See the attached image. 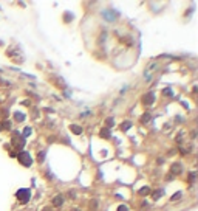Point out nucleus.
I'll return each instance as SVG.
<instances>
[{"mask_svg": "<svg viewBox=\"0 0 198 211\" xmlns=\"http://www.w3.org/2000/svg\"><path fill=\"white\" fill-rule=\"evenodd\" d=\"M15 197L20 203H28L29 199H31V190L29 188H20L17 193H15Z\"/></svg>", "mask_w": 198, "mask_h": 211, "instance_id": "7ed1b4c3", "label": "nucleus"}, {"mask_svg": "<svg viewBox=\"0 0 198 211\" xmlns=\"http://www.w3.org/2000/svg\"><path fill=\"white\" fill-rule=\"evenodd\" d=\"M181 194H183L181 191H178V193H175V196H172V200H177V199H180V197H181Z\"/></svg>", "mask_w": 198, "mask_h": 211, "instance_id": "a211bd4d", "label": "nucleus"}, {"mask_svg": "<svg viewBox=\"0 0 198 211\" xmlns=\"http://www.w3.org/2000/svg\"><path fill=\"white\" fill-rule=\"evenodd\" d=\"M29 134H31V127H25V130H23V132H22V135H23V137H25V138H26V137H28V135H29Z\"/></svg>", "mask_w": 198, "mask_h": 211, "instance_id": "2eb2a0df", "label": "nucleus"}, {"mask_svg": "<svg viewBox=\"0 0 198 211\" xmlns=\"http://www.w3.org/2000/svg\"><path fill=\"white\" fill-rule=\"evenodd\" d=\"M107 126H108V127H113V126H115L113 118H107Z\"/></svg>", "mask_w": 198, "mask_h": 211, "instance_id": "f3484780", "label": "nucleus"}, {"mask_svg": "<svg viewBox=\"0 0 198 211\" xmlns=\"http://www.w3.org/2000/svg\"><path fill=\"white\" fill-rule=\"evenodd\" d=\"M138 193H139V194H141V196H149V194H150V193H152V190H150V188H149V186H144V188H141V190H139V191H138Z\"/></svg>", "mask_w": 198, "mask_h": 211, "instance_id": "9b49d317", "label": "nucleus"}, {"mask_svg": "<svg viewBox=\"0 0 198 211\" xmlns=\"http://www.w3.org/2000/svg\"><path fill=\"white\" fill-rule=\"evenodd\" d=\"M43 160H45V151H40V152L37 154V162H39V163H43Z\"/></svg>", "mask_w": 198, "mask_h": 211, "instance_id": "ddd939ff", "label": "nucleus"}, {"mask_svg": "<svg viewBox=\"0 0 198 211\" xmlns=\"http://www.w3.org/2000/svg\"><path fill=\"white\" fill-rule=\"evenodd\" d=\"M163 95H164V96H172V90H170V89H164V90H163Z\"/></svg>", "mask_w": 198, "mask_h": 211, "instance_id": "dca6fc26", "label": "nucleus"}, {"mask_svg": "<svg viewBox=\"0 0 198 211\" xmlns=\"http://www.w3.org/2000/svg\"><path fill=\"white\" fill-rule=\"evenodd\" d=\"M22 106H29V101H22Z\"/></svg>", "mask_w": 198, "mask_h": 211, "instance_id": "aec40b11", "label": "nucleus"}, {"mask_svg": "<svg viewBox=\"0 0 198 211\" xmlns=\"http://www.w3.org/2000/svg\"><path fill=\"white\" fill-rule=\"evenodd\" d=\"M99 137H101V138H107V140H108V138L112 137V134H110V130H108L107 127H104V129L99 132Z\"/></svg>", "mask_w": 198, "mask_h": 211, "instance_id": "6e6552de", "label": "nucleus"}, {"mask_svg": "<svg viewBox=\"0 0 198 211\" xmlns=\"http://www.w3.org/2000/svg\"><path fill=\"white\" fill-rule=\"evenodd\" d=\"M118 16H119V14H118L115 9H112V8H108V9H104V11H102V17H104L107 22H115Z\"/></svg>", "mask_w": 198, "mask_h": 211, "instance_id": "20e7f679", "label": "nucleus"}, {"mask_svg": "<svg viewBox=\"0 0 198 211\" xmlns=\"http://www.w3.org/2000/svg\"><path fill=\"white\" fill-rule=\"evenodd\" d=\"M0 130H2V129H0Z\"/></svg>", "mask_w": 198, "mask_h": 211, "instance_id": "412c9836", "label": "nucleus"}, {"mask_svg": "<svg viewBox=\"0 0 198 211\" xmlns=\"http://www.w3.org/2000/svg\"><path fill=\"white\" fill-rule=\"evenodd\" d=\"M53 207H60L62 203H64V197H62V194H59V196H56L54 199H53Z\"/></svg>", "mask_w": 198, "mask_h": 211, "instance_id": "0eeeda50", "label": "nucleus"}, {"mask_svg": "<svg viewBox=\"0 0 198 211\" xmlns=\"http://www.w3.org/2000/svg\"><path fill=\"white\" fill-rule=\"evenodd\" d=\"M163 194H164V191H163V190H158V191H155V194H153V199L156 200V199H158L160 196L163 197Z\"/></svg>", "mask_w": 198, "mask_h": 211, "instance_id": "4468645a", "label": "nucleus"}, {"mask_svg": "<svg viewBox=\"0 0 198 211\" xmlns=\"http://www.w3.org/2000/svg\"><path fill=\"white\" fill-rule=\"evenodd\" d=\"M170 172H172V174H180V172H181V165H180V163L172 165V166H170Z\"/></svg>", "mask_w": 198, "mask_h": 211, "instance_id": "1a4fd4ad", "label": "nucleus"}, {"mask_svg": "<svg viewBox=\"0 0 198 211\" xmlns=\"http://www.w3.org/2000/svg\"><path fill=\"white\" fill-rule=\"evenodd\" d=\"M116 211H129V208H127V205H119Z\"/></svg>", "mask_w": 198, "mask_h": 211, "instance_id": "6ab92c4d", "label": "nucleus"}, {"mask_svg": "<svg viewBox=\"0 0 198 211\" xmlns=\"http://www.w3.org/2000/svg\"><path fill=\"white\" fill-rule=\"evenodd\" d=\"M11 144L20 152V151H23V148H25V137L20 134V132H17V130H12V138H11Z\"/></svg>", "mask_w": 198, "mask_h": 211, "instance_id": "f257e3e1", "label": "nucleus"}, {"mask_svg": "<svg viewBox=\"0 0 198 211\" xmlns=\"http://www.w3.org/2000/svg\"><path fill=\"white\" fill-rule=\"evenodd\" d=\"M70 130H71L74 135H81V134H82V127H81L79 124H71V126H70Z\"/></svg>", "mask_w": 198, "mask_h": 211, "instance_id": "423d86ee", "label": "nucleus"}, {"mask_svg": "<svg viewBox=\"0 0 198 211\" xmlns=\"http://www.w3.org/2000/svg\"><path fill=\"white\" fill-rule=\"evenodd\" d=\"M119 127H121V130H129V129L132 127V123H130V121H124Z\"/></svg>", "mask_w": 198, "mask_h": 211, "instance_id": "f8f14e48", "label": "nucleus"}, {"mask_svg": "<svg viewBox=\"0 0 198 211\" xmlns=\"http://www.w3.org/2000/svg\"><path fill=\"white\" fill-rule=\"evenodd\" d=\"M12 115H14V120H15L17 123H22V121L25 120V115H23V113H20V112H14Z\"/></svg>", "mask_w": 198, "mask_h": 211, "instance_id": "9d476101", "label": "nucleus"}, {"mask_svg": "<svg viewBox=\"0 0 198 211\" xmlns=\"http://www.w3.org/2000/svg\"><path fill=\"white\" fill-rule=\"evenodd\" d=\"M155 103V93H146L144 96H142V104L146 106V107H149L150 104H153Z\"/></svg>", "mask_w": 198, "mask_h": 211, "instance_id": "39448f33", "label": "nucleus"}, {"mask_svg": "<svg viewBox=\"0 0 198 211\" xmlns=\"http://www.w3.org/2000/svg\"><path fill=\"white\" fill-rule=\"evenodd\" d=\"M15 158L19 160V163H20L22 166H26V168H29V166L33 165V158H31L29 152H26V151H20V152L17 154V157H15Z\"/></svg>", "mask_w": 198, "mask_h": 211, "instance_id": "f03ea898", "label": "nucleus"}]
</instances>
